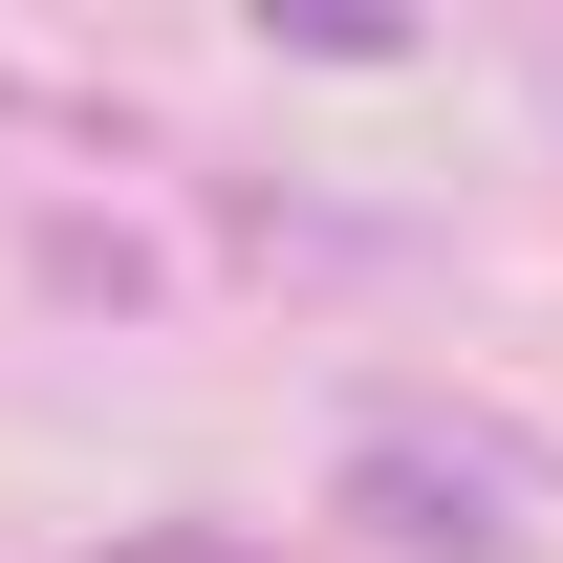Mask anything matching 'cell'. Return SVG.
<instances>
[{"label": "cell", "instance_id": "obj_1", "mask_svg": "<svg viewBox=\"0 0 563 563\" xmlns=\"http://www.w3.org/2000/svg\"><path fill=\"white\" fill-rule=\"evenodd\" d=\"M347 520L390 563H520L542 542V433H498V412H368L347 433Z\"/></svg>", "mask_w": 563, "mask_h": 563}, {"label": "cell", "instance_id": "obj_2", "mask_svg": "<svg viewBox=\"0 0 563 563\" xmlns=\"http://www.w3.org/2000/svg\"><path fill=\"white\" fill-rule=\"evenodd\" d=\"M44 282H66V303H152V261L109 239V217H44Z\"/></svg>", "mask_w": 563, "mask_h": 563}, {"label": "cell", "instance_id": "obj_3", "mask_svg": "<svg viewBox=\"0 0 563 563\" xmlns=\"http://www.w3.org/2000/svg\"><path fill=\"white\" fill-rule=\"evenodd\" d=\"M109 563H282L261 520H152V542H109Z\"/></svg>", "mask_w": 563, "mask_h": 563}]
</instances>
